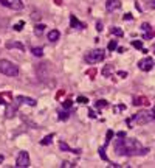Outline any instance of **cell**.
<instances>
[{"label": "cell", "mask_w": 155, "mask_h": 168, "mask_svg": "<svg viewBox=\"0 0 155 168\" xmlns=\"http://www.w3.org/2000/svg\"><path fill=\"white\" fill-rule=\"evenodd\" d=\"M115 151L119 156H134V154H146L147 150H144L138 140L135 139H124V140H116L115 143Z\"/></svg>", "instance_id": "1"}, {"label": "cell", "mask_w": 155, "mask_h": 168, "mask_svg": "<svg viewBox=\"0 0 155 168\" xmlns=\"http://www.w3.org/2000/svg\"><path fill=\"white\" fill-rule=\"evenodd\" d=\"M0 72L6 76H17L19 75V67L8 59H0Z\"/></svg>", "instance_id": "2"}, {"label": "cell", "mask_w": 155, "mask_h": 168, "mask_svg": "<svg viewBox=\"0 0 155 168\" xmlns=\"http://www.w3.org/2000/svg\"><path fill=\"white\" fill-rule=\"evenodd\" d=\"M59 118H61V120H67V118H68V112H61V114H59Z\"/></svg>", "instance_id": "21"}, {"label": "cell", "mask_w": 155, "mask_h": 168, "mask_svg": "<svg viewBox=\"0 0 155 168\" xmlns=\"http://www.w3.org/2000/svg\"><path fill=\"white\" fill-rule=\"evenodd\" d=\"M141 28H143V31H149L150 30V25H149V23H143Z\"/></svg>", "instance_id": "24"}, {"label": "cell", "mask_w": 155, "mask_h": 168, "mask_svg": "<svg viewBox=\"0 0 155 168\" xmlns=\"http://www.w3.org/2000/svg\"><path fill=\"white\" fill-rule=\"evenodd\" d=\"M0 3H2L3 6L6 8H11V10H22L23 8V3H22V0H0Z\"/></svg>", "instance_id": "6"}, {"label": "cell", "mask_w": 155, "mask_h": 168, "mask_svg": "<svg viewBox=\"0 0 155 168\" xmlns=\"http://www.w3.org/2000/svg\"><path fill=\"white\" fill-rule=\"evenodd\" d=\"M90 117H92V118H95V117H96V114H95V111H90Z\"/></svg>", "instance_id": "29"}, {"label": "cell", "mask_w": 155, "mask_h": 168, "mask_svg": "<svg viewBox=\"0 0 155 168\" xmlns=\"http://www.w3.org/2000/svg\"><path fill=\"white\" fill-rule=\"evenodd\" d=\"M132 45L135 47V49H143V44H141V41H134V42H132Z\"/></svg>", "instance_id": "20"}, {"label": "cell", "mask_w": 155, "mask_h": 168, "mask_svg": "<svg viewBox=\"0 0 155 168\" xmlns=\"http://www.w3.org/2000/svg\"><path fill=\"white\" fill-rule=\"evenodd\" d=\"M70 106H71V101H70V100H67V101H64V107H67V109H68Z\"/></svg>", "instance_id": "25"}, {"label": "cell", "mask_w": 155, "mask_h": 168, "mask_svg": "<svg viewBox=\"0 0 155 168\" xmlns=\"http://www.w3.org/2000/svg\"><path fill=\"white\" fill-rule=\"evenodd\" d=\"M96 106H98L99 109H102V107H106V106H107V101H104V100H99V101L96 103Z\"/></svg>", "instance_id": "18"}, {"label": "cell", "mask_w": 155, "mask_h": 168, "mask_svg": "<svg viewBox=\"0 0 155 168\" xmlns=\"http://www.w3.org/2000/svg\"><path fill=\"white\" fill-rule=\"evenodd\" d=\"M112 137H113V132H112V131H109V132H107V140H110Z\"/></svg>", "instance_id": "27"}, {"label": "cell", "mask_w": 155, "mask_h": 168, "mask_svg": "<svg viewBox=\"0 0 155 168\" xmlns=\"http://www.w3.org/2000/svg\"><path fill=\"white\" fill-rule=\"evenodd\" d=\"M153 118H155L153 111H141L135 115V122L138 125H146V123H150Z\"/></svg>", "instance_id": "3"}, {"label": "cell", "mask_w": 155, "mask_h": 168, "mask_svg": "<svg viewBox=\"0 0 155 168\" xmlns=\"http://www.w3.org/2000/svg\"><path fill=\"white\" fill-rule=\"evenodd\" d=\"M138 67H140V70H150L152 67H153V59L152 58H144V59H141L140 62H138Z\"/></svg>", "instance_id": "7"}, {"label": "cell", "mask_w": 155, "mask_h": 168, "mask_svg": "<svg viewBox=\"0 0 155 168\" xmlns=\"http://www.w3.org/2000/svg\"><path fill=\"white\" fill-rule=\"evenodd\" d=\"M70 22H71V25H73L74 28H78V30H82V28L85 27L84 23H81V22L78 20V19H76L74 16H71V17H70Z\"/></svg>", "instance_id": "12"}, {"label": "cell", "mask_w": 155, "mask_h": 168, "mask_svg": "<svg viewBox=\"0 0 155 168\" xmlns=\"http://www.w3.org/2000/svg\"><path fill=\"white\" fill-rule=\"evenodd\" d=\"M149 8H155V0H152V2H150V5H149Z\"/></svg>", "instance_id": "28"}, {"label": "cell", "mask_w": 155, "mask_h": 168, "mask_svg": "<svg viewBox=\"0 0 155 168\" xmlns=\"http://www.w3.org/2000/svg\"><path fill=\"white\" fill-rule=\"evenodd\" d=\"M59 31L58 30H51V31H48V41L50 42H56V41H59Z\"/></svg>", "instance_id": "11"}, {"label": "cell", "mask_w": 155, "mask_h": 168, "mask_svg": "<svg viewBox=\"0 0 155 168\" xmlns=\"http://www.w3.org/2000/svg\"><path fill=\"white\" fill-rule=\"evenodd\" d=\"M3 160V156H0V162H2Z\"/></svg>", "instance_id": "31"}, {"label": "cell", "mask_w": 155, "mask_h": 168, "mask_svg": "<svg viewBox=\"0 0 155 168\" xmlns=\"http://www.w3.org/2000/svg\"><path fill=\"white\" fill-rule=\"evenodd\" d=\"M17 103H23V104H28V106H36V100L34 98L22 97V95H19V97H17Z\"/></svg>", "instance_id": "9"}, {"label": "cell", "mask_w": 155, "mask_h": 168, "mask_svg": "<svg viewBox=\"0 0 155 168\" xmlns=\"http://www.w3.org/2000/svg\"><path fill=\"white\" fill-rule=\"evenodd\" d=\"M89 100L85 98V97H78V103H82V104H85Z\"/></svg>", "instance_id": "22"}, {"label": "cell", "mask_w": 155, "mask_h": 168, "mask_svg": "<svg viewBox=\"0 0 155 168\" xmlns=\"http://www.w3.org/2000/svg\"><path fill=\"white\" fill-rule=\"evenodd\" d=\"M134 104H147V100L146 98H135Z\"/></svg>", "instance_id": "17"}, {"label": "cell", "mask_w": 155, "mask_h": 168, "mask_svg": "<svg viewBox=\"0 0 155 168\" xmlns=\"http://www.w3.org/2000/svg\"><path fill=\"white\" fill-rule=\"evenodd\" d=\"M104 56H106L104 50L98 49V50H93V52L87 53V55H85V61H87L89 64H96V62H101L102 59H104Z\"/></svg>", "instance_id": "4"}, {"label": "cell", "mask_w": 155, "mask_h": 168, "mask_svg": "<svg viewBox=\"0 0 155 168\" xmlns=\"http://www.w3.org/2000/svg\"><path fill=\"white\" fill-rule=\"evenodd\" d=\"M16 166L17 168H27L30 166V156L27 151H20V154L17 156V160H16Z\"/></svg>", "instance_id": "5"}, {"label": "cell", "mask_w": 155, "mask_h": 168, "mask_svg": "<svg viewBox=\"0 0 155 168\" xmlns=\"http://www.w3.org/2000/svg\"><path fill=\"white\" fill-rule=\"evenodd\" d=\"M119 6H121V2H119V0H107V2H106V8H107L109 13L116 11Z\"/></svg>", "instance_id": "8"}, {"label": "cell", "mask_w": 155, "mask_h": 168, "mask_svg": "<svg viewBox=\"0 0 155 168\" xmlns=\"http://www.w3.org/2000/svg\"><path fill=\"white\" fill-rule=\"evenodd\" d=\"M110 73V68H104V75H109Z\"/></svg>", "instance_id": "30"}, {"label": "cell", "mask_w": 155, "mask_h": 168, "mask_svg": "<svg viewBox=\"0 0 155 168\" xmlns=\"http://www.w3.org/2000/svg\"><path fill=\"white\" fill-rule=\"evenodd\" d=\"M31 53H33L34 56H37V58H40V56L43 55V50L40 49V47H33V50H31Z\"/></svg>", "instance_id": "13"}, {"label": "cell", "mask_w": 155, "mask_h": 168, "mask_svg": "<svg viewBox=\"0 0 155 168\" xmlns=\"http://www.w3.org/2000/svg\"><path fill=\"white\" fill-rule=\"evenodd\" d=\"M23 27H25V22L22 20V22H17L16 25H14V30H16V31H20V30H22Z\"/></svg>", "instance_id": "16"}, {"label": "cell", "mask_w": 155, "mask_h": 168, "mask_svg": "<svg viewBox=\"0 0 155 168\" xmlns=\"http://www.w3.org/2000/svg\"><path fill=\"white\" fill-rule=\"evenodd\" d=\"M153 50H155V47H153Z\"/></svg>", "instance_id": "33"}, {"label": "cell", "mask_w": 155, "mask_h": 168, "mask_svg": "<svg viewBox=\"0 0 155 168\" xmlns=\"http://www.w3.org/2000/svg\"><path fill=\"white\" fill-rule=\"evenodd\" d=\"M6 49H19L20 52H23L25 45L22 42H17V41H9V42H6Z\"/></svg>", "instance_id": "10"}, {"label": "cell", "mask_w": 155, "mask_h": 168, "mask_svg": "<svg viewBox=\"0 0 155 168\" xmlns=\"http://www.w3.org/2000/svg\"><path fill=\"white\" fill-rule=\"evenodd\" d=\"M116 49V42L115 41H112L110 44H109V50H115Z\"/></svg>", "instance_id": "23"}, {"label": "cell", "mask_w": 155, "mask_h": 168, "mask_svg": "<svg viewBox=\"0 0 155 168\" xmlns=\"http://www.w3.org/2000/svg\"><path fill=\"white\" fill-rule=\"evenodd\" d=\"M53 137H55L53 134H50V135L43 137V139L40 140V143H42V145H50V143H51V139H53Z\"/></svg>", "instance_id": "14"}, {"label": "cell", "mask_w": 155, "mask_h": 168, "mask_svg": "<svg viewBox=\"0 0 155 168\" xmlns=\"http://www.w3.org/2000/svg\"><path fill=\"white\" fill-rule=\"evenodd\" d=\"M110 31H112L115 36H123V30H119V28H112Z\"/></svg>", "instance_id": "19"}, {"label": "cell", "mask_w": 155, "mask_h": 168, "mask_svg": "<svg viewBox=\"0 0 155 168\" xmlns=\"http://www.w3.org/2000/svg\"><path fill=\"white\" fill-rule=\"evenodd\" d=\"M59 147H61L62 150H70V148H68V147L65 145V143H64V142H61V143H59Z\"/></svg>", "instance_id": "26"}, {"label": "cell", "mask_w": 155, "mask_h": 168, "mask_svg": "<svg viewBox=\"0 0 155 168\" xmlns=\"http://www.w3.org/2000/svg\"><path fill=\"white\" fill-rule=\"evenodd\" d=\"M152 111H153V114H155V106H153V109H152ZM153 120H155V118H153Z\"/></svg>", "instance_id": "32"}, {"label": "cell", "mask_w": 155, "mask_h": 168, "mask_svg": "<svg viewBox=\"0 0 155 168\" xmlns=\"http://www.w3.org/2000/svg\"><path fill=\"white\" fill-rule=\"evenodd\" d=\"M43 30H45L43 25H40V23H39V25H36V27H34V33H36V36H40V34L43 33Z\"/></svg>", "instance_id": "15"}]
</instances>
